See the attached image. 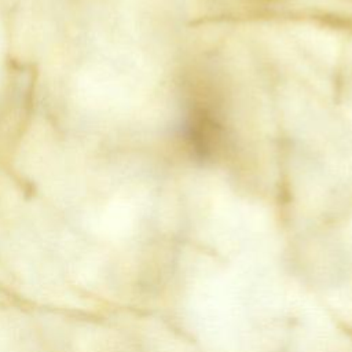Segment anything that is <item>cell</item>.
Instances as JSON below:
<instances>
[{"label":"cell","instance_id":"1","mask_svg":"<svg viewBox=\"0 0 352 352\" xmlns=\"http://www.w3.org/2000/svg\"><path fill=\"white\" fill-rule=\"evenodd\" d=\"M182 135L188 151L198 160H212L224 147L223 124L208 100H195L191 104Z\"/></svg>","mask_w":352,"mask_h":352}]
</instances>
